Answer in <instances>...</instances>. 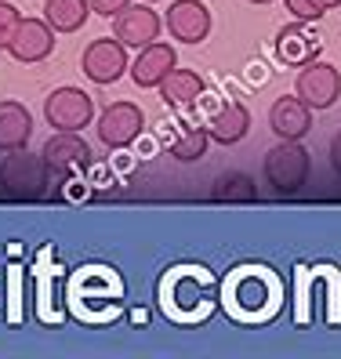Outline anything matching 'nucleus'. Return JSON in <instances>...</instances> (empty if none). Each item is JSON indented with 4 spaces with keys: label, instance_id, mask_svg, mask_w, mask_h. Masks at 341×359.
I'll return each mask as SVG.
<instances>
[{
    "label": "nucleus",
    "instance_id": "1a4fd4ad",
    "mask_svg": "<svg viewBox=\"0 0 341 359\" xmlns=\"http://www.w3.org/2000/svg\"><path fill=\"white\" fill-rule=\"evenodd\" d=\"M11 58L22 62V66H33V62H44L55 51V29L44 22V18H22L8 44Z\"/></svg>",
    "mask_w": 341,
    "mask_h": 359
},
{
    "label": "nucleus",
    "instance_id": "393cba45",
    "mask_svg": "<svg viewBox=\"0 0 341 359\" xmlns=\"http://www.w3.org/2000/svg\"><path fill=\"white\" fill-rule=\"evenodd\" d=\"M330 163H334V171L341 175V131L330 138Z\"/></svg>",
    "mask_w": 341,
    "mask_h": 359
},
{
    "label": "nucleus",
    "instance_id": "4be33fe9",
    "mask_svg": "<svg viewBox=\"0 0 341 359\" xmlns=\"http://www.w3.org/2000/svg\"><path fill=\"white\" fill-rule=\"evenodd\" d=\"M18 22H22V11H18L15 4H8V0H0V51H8Z\"/></svg>",
    "mask_w": 341,
    "mask_h": 359
},
{
    "label": "nucleus",
    "instance_id": "5701e85b",
    "mask_svg": "<svg viewBox=\"0 0 341 359\" xmlns=\"http://www.w3.org/2000/svg\"><path fill=\"white\" fill-rule=\"evenodd\" d=\"M283 4H287V11L294 15V22H319V18H323L327 15V8L323 4H319V0H283Z\"/></svg>",
    "mask_w": 341,
    "mask_h": 359
},
{
    "label": "nucleus",
    "instance_id": "7ed1b4c3",
    "mask_svg": "<svg viewBox=\"0 0 341 359\" xmlns=\"http://www.w3.org/2000/svg\"><path fill=\"white\" fill-rule=\"evenodd\" d=\"M44 120L55 131H83L95 120V98L80 88H55L44 98Z\"/></svg>",
    "mask_w": 341,
    "mask_h": 359
},
{
    "label": "nucleus",
    "instance_id": "a211bd4d",
    "mask_svg": "<svg viewBox=\"0 0 341 359\" xmlns=\"http://www.w3.org/2000/svg\"><path fill=\"white\" fill-rule=\"evenodd\" d=\"M236 305H240V312H247V316H258V312H265L269 309V283H265V276H254V272H247V276H240L236 280Z\"/></svg>",
    "mask_w": 341,
    "mask_h": 359
},
{
    "label": "nucleus",
    "instance_id": "412c9836",
    "mask_svg": "<svg viewBox=\"0 0 341 359\" xmlns=\"http://www.w3.org/2000/svg\"><path fill=\"white\" fill-rule=\"evenodd\" d=\"M175 302H178L182 312L207 309V302H210V287H207V283H196V276H182L178 287H175Z\"/></svg>",
    "mask_w": 341,
    "mask_h": 359
},
{
    "label": "nucleus",
    "instance_id": "2eb2a0df",
    "mask_svg": "<svg viewBox=\"0 0 341 359\" xmlns=\"http://www.w3.org/2000/svg\"><path fill=\"white\" fill-rule=\"evenodd\" d=\"M33 138V116L22 102H0V153L26 149Z\"/></svg>",
    "mask_w": 341,
    "mask_h": 359
},
{
    "label": "nucleus",
    "instance_id": "4468645a",
    "mask_svg": "<svg viewBox=\"0 0 341 359\" xmlns=\"http://www.w3.org/2000/svg\"><path fill=\"white\" fill-rule=\"evenodd\" d=\"M319 48L323 44L305 29V22H290L276 33V58H280L283 66H294V69L309 66V62L319 58Z\"/></svg>",
    "mask_w": 341,
    "mask_h": 359
},
{
    "label": "nucleus",
    "instance_id": "f3484780",
    "mask_svg": "<svg viewBox=\"0 0 341 359\" xmlns=\"http://www.w3.org/2000/svg\"><path fill=\"white\" fill-rule=\"evenodd\" d=\"M91 18L88 0H44V22L55 33H76Z\"/></svg>",
    "mask_w": 341,
    "mask_h": 359
},
{
    "label": "nucleus",
    "instance_id": "aec40b11",
    "mask_svg": "<svg viewBox=\"0 0 341 359\" xmlns=\"http://www.w3.org/2000/svg\"><path fill=\"white\" fill-rule=\"evenodd\" d=\"M258 196V189H254V178L243 175V171H229L215 182V200L218 203H250Z\"/></svg>",
    "mask_w": 341,
    "mask_h": 359
},
{
    "label": "nucleus",
    "instance_id": "0eeeda50",
    "mask_svg": "<svg viewBox=\"0 0 341 359\" xmlns=\"http://www.w3.org/2000/svg\"><path fill=\"white\" fill-rule=\"evenodd\" d=\"M160 29H163V18L145 4V0H131L123 11L113 15V36L120 40L123 48H145L160 40Z\"/></svg>",
    "mask_w": 341,
    "mask_h": 359
},
{
    "label": "nucleus",
    "instance_id": "6e6552de",
    "mask_svg": "<svg viewBox=\"0 0 341 359\" xmlns=\"http://www.w3.org/2000/svg\"><path fill=\"white\" fill-rule=\"evenodd\" d=\"M163 26L170 33V40L182 44H203L210 36V8L203 0H175L163 15Z\"/></svg>",
    "mask_w": 341,
    "mask_h": 359
},
{
    "label": "nucleus",
    "instance_id": "cd10ccee",
    "mask_svg": "<svg viewBox=\"0 0 341 359\" xmlns=\"http://www.w3.org/2000/svg\"><path fill=\"white\" fill-rule=\"evenodd\" d=\"M145 4H160V0H145Z\"/></svg>",
    "mask_w": 341,
    "mask_h": 359
},
{
    "label": "nucleus",
    "instance_id": "f03ea898",
    "mask_svg": "<svg viewBox=\"0 0 341 359\" xmlns=\"http://www.w3.org/2000/svg\"><path fill=\"white\" fill-rule=\"evenodd\" d=\"M48 163L44 156H29L26 149H11L0 160V185L15 200H36L48 185Z\"/></svg>",
    "mask_w": 341,
    "mask_h": 359
},
{
    "label": "nucleus",
    "instance_id": "f8f14e48",
    "mask_svg": "<svg viewBox=\"0 0 341 359\" xmlns=\"http://www.w3.org/2000/svg\"><path fill=\"white\" fill-rule=\"evenodd\" d=\"M178 66V55L170 44H163V40H153V44L138 48V58L131 62V80L138 83V88H160V80Z\"/></svg>",
    "mask_w": 341,
    "mask_h": 359
},
{
    "label": "nucleus",
    "instance_id": "dca6fc26",
    "mask_svg": "<svg viewBox=\"0 0 341 359\" xmlns=\"http://www.w3.org/2000/svg\"><path fill=\"white\" fill-rule=\"evenodd\" d=\"M160 98H163V105H170V109H185V105H193V102H200L203 98V76L200 73H193V69H170L163 80H160Z\"/></svg>",
    "mask_w": 341,
    "mask_h": 359
},
{
    "label": "nucleus",
    "instance_id": "39448f33",
    "mask_svg": "<svg viewBox=\"0 0 341 359\" xmlns=\"http://www.w3.org/2000/svg\"><path fill=\"white\" fill-rule=\"evenodd\" d=\"M145 128V113L138 109L135 102H113L105 105V109L98 113V142L105 145V149H127V145H135L138 135Z\"/></svg>",
    "mask_w": 341,
    "mask_h": 359
},
{
    "label": "nucleus",
    "instance_id": "bb28decb",
    "mask_svg": "<svg viewBox=\"0 0 341 359\" xmlns=\"http://www.w3.org/2000/svg\"><path fill=\"white\" fill-rule=\"evenodd\" d=\"M250 4H272V0H250Z\"/></svg>",
    "mask_w": 341,
    "mask_h": 359
},
{
    "label": "nucleus",
    "instance_id": "423d86ee",
    "mask_svg": "<svg viewBox=\"0 0 341 359\" xmlns=\"http://www.w3.org/2000/svg\"><path fill=\"white\" fill-rule=\"evenodd\" d=\"M80 69L91 83H116L127 69H131V62H127V51L116 36H102V40H91L88 48L80 55Z\"/></svg>",
    "mask_w": 341,
    "mask_h": 359
},
{
    "label": "nucleus",
    "instance_id": "ddd939ff",
    "mask_svg": "<svg viewBox=\"0 0 341 359\" xmlns=\"http://www.w3.org/2000/svg\"><path fill=\"white\" fill-rule=\"evenodd\" d=\"M250 131V109L243 102H218L207 116V135L218 145H236Z\"/></svg>",
    "mask_w": 341,
    "mask_h": 359
},
{
    "label": "nucleus",
    "instance_id": "20e7f679",
    "mask_svg": "<svg viewBox=\"0 0 341 359\" xmlns=\"http://www.w3.org/2000/svg\"><path fill=\"white\" fill-rule=\"evenodd\" d=\"M294 95L302 98L312 113L330 109V105L341 98V69L330 66V62H323V58L309 62V66H302V73H297V80H294Z\"/></svg>",
    "mask_w": 341,
    "mask_h": 359
},
{
    "label": "nucleus",
    "instance_id": "6ab92c4d",
    "mask_svg": "<svg viewBox=\"0 0 341 359\" xmlns=\"http://www.w3.org/2000/svg\"><path fill=\"white\" fill-rule=\"evenodd\" d=\"M207 145H210L207 128H193V123H182L178 138L170 142V156L182 160V163H193V160L207 156Z\"/></svg>",
    "mask_w": 341,
    "mask_h": 359
},
{
    "label": "nucleus",
    "instance_id": "9d476101",
    "mask_svg": "<svg viewBox=\"0 0 341 359\" xmlns=\"http://www.w3.org/2000/svg\"><path fill=\"white\" fill-rule=\"evenodd\" d=\"M40 156H44L51 175H69V171H76V167H88L91 149H88V142L80 138V131H55L44 142Z\"/></svg>",
    "mask_w": 341,
    "mask_h": 359
},
{
    "label": "nucleus",
    "instance_id": "a878e982",
    "mask_svg": "<svg viewBox=\"0 0 341 359\" xmlns=\"http://www.w3.org/2000/svg\"><path fill=\"white\" fill-rule=\"evenodd\" d=\"M319 4H323V8L330 11V8H341V0H319Z\"/></svg>",
    "mask_w": 341,
    "mask_h": 359
},
{
    "label": "nucleus",
    "instance_id": "f257e3e1",
    "mask_svg": "<svg viewBox=\"0 0 341 359\" xmlns=\"http://www.w3.org/2000/svg\"><path fill=\"white\" fill-rule=\"evenodd\" d=\"M262 175L280 196H294L312 175V156L302 142L280 138L262 160Z\"/></svg>",
    "mask_w": 341,
    "mask_h": 359
},
{
    "label": "nucleus",
    "instance_id": "9b49d317",
    "mask_svg": "<svg viewBox=\"0 0 341 359\" xmlns=\"http://www.w3.org/2000/svg\"><path fill=\"white\" fill-rule=\"evenodd\" d=\"M269 128H272L276 138L302 142L312 131V109L297 95H283V98H276L272 109H269Z\"/></svg>",
    "mask_w": 341,
    "mask_h": 359
},
{
    "label": "nucleus",
    "instance_id": "b1692460",
    "mask_svg": "<svg viewBox=\"0 0 341 359\" xmlns=\"http://www.w3.org/2000/svg\"><path fill=\"white\" fill-rule=\"evenodd\" d=\"M91 4V15H102V18H113L116 11H123L131 0H88Z\"/></svg>",
    "mask_w": 341,
    "mask_h": 359
}]
</instances>
